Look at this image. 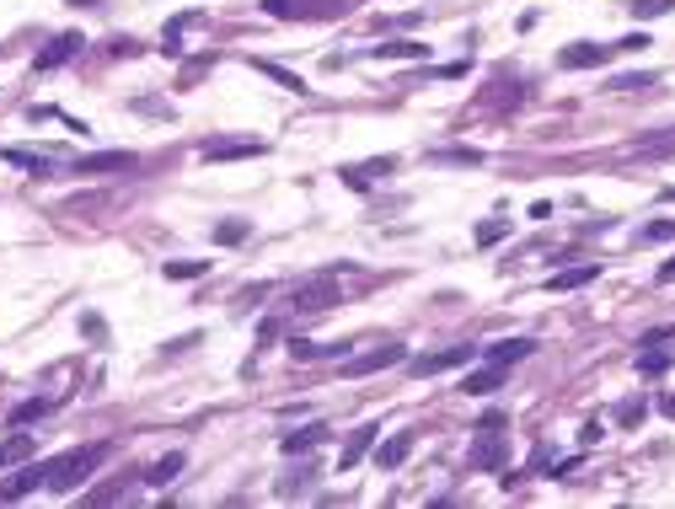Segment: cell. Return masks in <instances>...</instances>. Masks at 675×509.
I'll use <instances>...</instances> for the list:
<instances>
[{
    "label": "cell",
    "instance_id": "cell-1",
    "mask_svg": "<svg viewBox=\"0 0 675 509\" xmlns=\"http://www.w3.org/2000/svg\"><path fill=\"white\" fill-rule=\"evenodd\" d=\"M107 462V445H86V451H64L59 462H48V483L43 488H54V494H70V488H80L97 467Z\"/></svg>",
    "mask_w": 675,
    "mask_h": 509
},
{
    "label": "cell",
    "instance_id": "cell-2",
    "mask_svg": "<svg viewBox=\"0 0 675 509\" xmlns=\"http://www.w3.org/2000/svg\"><path fill=\"white\" fill-rule=\"evenodd\" d=\"M290 306H295V311H306V317H316V311H327V306H343V295H338V284L322 274V279L295 284V290H290Z\"/></svg>",
    "mask_w": 675,
    "mask_h": 509
},
{
    "label": "cell",
    "instance_id": "cell-3",
    "mask_svg": "<svg viewBox=\"0 0 675 509\" xmlns=\"http://www.w3.org/2000/svg\"><path fill=\"white\" fill-rule=\"evenodd\" d=\"M472 360H477L472 344H451V349H435V354H413L408 370L424 381V376H440V370H456V365H472Z\"/></svg>",
    "mask_w": 675,
    "mask_h": 509
},
{
    "label": "cell",
    "instance_id": "cell-4",
    "mask_svg": "<svg viewBox=\"0 0 675 509\" xmlns=\"http://www.w3.org/2000/svg\"><path fill=\"white\" fill-rule=\"evenodd\" d=\"M392 365H408V349H402V344H381V349H370V354L343 360V376L359 381V376H375V370H392Z\"/></svg>",
    "mask_w": 675,
    "mask_h": 509
},
{
    "label": "cell",
    "instance_id": "cell-5",
    "mask_svg": "<svg viewBox=\"0 0 675 509\" xmlns=\"http://www.w3.org/2000/svg\"><path fill=\"white\" fill-rule=\"evenodd\" d=\"M510 462V435H499V429H477V445L467 451V467H477V472H499Z\"/></svg>",
    "mask_w": 675,
    "mask_h": 509
},
{
    "label": "cell",
    "instance_id": "cell-6",
    "mask_svg": "<svg viewBox=\"0 0 675 509\" xmlns=\"http://www.w3.org/2000/svg\"><path fill=\"white\" fill-rule=\"evenodd\" d=\"M102 172H134V150H97L70 161V177H102Z\"/></svg>",
    "mask_w": 675,
    "mask_h": 509
},
{
    "label": "cell",
    "instance_id": "cell-7",
    "mask_svg": "<svg viewBox=\"0 0 675 509\" xmlns=\"http://www.w3.org/2000/svg\"><path fill=\"white\" fill-rule=\"evenodd\" d=\"M526 354H536V338H499V344H488V349H477V360L483 365H520Z\"/></svg>",
    "mask_w": 675,
    "mask_h": 509
},
{
    "label": "cell",
    "instance_id": "cell-8",
    "mask_svg": "<svg viewBox=\"0 0 675 509\" xmlns=\"http://www.w3.org/2000/svg\"><path fill=\"white\" fill-rule=\"evenodd\" d=\"M263 150H268L263 140H204L198 145L204 161H241V156H263Z\"/></svg>",
    "mask_w": 675,
    "mask_h": 509
},
{
    "label": "cell",
    "instance_id": "cell-9",
    "mask_svg": "<svg viewBox=\"0 0 675 509\" xmlns=\"http://www.w3.org/2000/svg\"><path fill=\"white\" fill-rule=\"evenodd\" d=\"M617 54V43H569L563 48V64L569 70H595V64H606Z\"/></svg>",
    "mask_w": 675,
    "mask_h": 509
},
{
    "label": "cell",
    "instance_id": "cell-10",
    "mask_svg": "<svg viewBox=\"0 0 675 509\" xmlns=\"http://www.w3.org/2000/svg\"><path fill=\"white\" fill-rule=\"evenodd\" d=\"M43 483H48V462H43V467H21L11 483H0V505H16V499H27V494L43 488Z\"/></svg>",
    "mask_w": 675,
    "mask_h": 509
},
{
    "label": "cell",
    "instance_id": "cell-11",
    "mask_svg": "<svg viewBox=\"0 0 675 509\" xmlns=\"http://www.w3.org/2000/svg\"><path fill=\"white\" fill-rule=\"evenodd\" d=\"M80 48H86V43H80V32H59V38H54V43L32 59V70H54V64H64V59H75Z\"/></svg>",
    "mask_w": 675,
    "mask_h": 509
},
{
    "label": "cell",
    "instance_id": "cell-12",
    "mask_svg": "<svg viewBox=\"0 0 675 509\" xmlns=\"http://www.w3.org/2000/svg\"><path fill=\"white\" fill-rule=\"evenodd\" d=\"M268 5V16H333V11H343L338 0H263Z\"/></svg>",
    "mask_w": 675,
    "mask_h": 509
},
{
    "label": "cell",
    "instance_id": "cell-13",
    "mask_svg": "<svg viewBox=\"0 0 675 509\" xmlns=\"http://www.w3.org/2000/svg\"><path fill=\"white\" fill-rule=\"evenodd\" d=\"M397 172V161L392 156H375V161H365V166H343V182L349 188H370L375 177H392Z\"/></svg>",
    "mask_w": 675,
    "mask_h": 509
},
{
    "label": "cell",
    "instance_id": "cell-14",
    "mask_svg": "<svg viewBox=\"0 0 675 509\" xmlns=\"http://www.w3.org/2000/svg\"><path fill=\"white\" fill-rule=\"evenodd\" d=\"M322 440H327V424H306V429H290V435L279 440V451H284V456H306V451L322 445Z\"/></svg>",
    "mask_w": 675,
    "mask_h": 509
},
{
    "label": "cell",
    "instance_id": "cell-15",
    "mask_svg": "<svg viewBox=\"0 0 675 509\" xmlns=\"http://www.w3.org/2000/svg\"><path fill=\"white\" fill-rule=\"evenodd\" d=\"M590 279H601V263H579V268H569V274H553L547 290L563 295V290H579V284H590Z\"/></svg>",
    "mask_w": 675,
    "mask_h": 509
},
{
    "label": "cell",
    "instance_id": "cell-16",
    "mask_svg": "<svg viewBox=\"0 0 675 509\" xmlns=\"http://www.w3.org/2000/svg\"><path fill=\"white\" fill-rule=\"evenodd\" d=\"M504 386V365H488V370H472V376H461V392H472V397H483V392H499Z\"/></svg>",
    "mask_w": 675,
    "mask_h": 509
},
{
    "label": "cell",
    "instance_id": "cell-17",
    "mask_svg": "<svg viewBox=\"0 0 675 509\" xmlns=\"http://www.w3.org/2000/svg\"><path fill=\"white\" fill-rule=\"evenodd\" d=\"M182 467H188V456H182V451H172V456H161V462H156V467H150L139 483H150V488H166V483H172Z\"/></svg>",
    "mask_w": 675,
    "mask_h": 509
},
{
    "label": "cell",
    "instance_id": "cell-18",
    "mask_svg": "<svg viewBox=\"0 0 675 509\" xmlns=\"http://www.w3.org/2000/svg\"><path fill=\"white\" fill-rule=\"evenodd\" d=\"M0 161H11V166H21V172H32V177H48V172H54V156H38V150H0Z\"/></svg>",
    "mask_w": 675,
    "mask_h": 509
},
{
    "label": "cell",
    "instance_id": "cell-19",
    "mask_svg": "<svg viewBox=\"0 0 675 509\" xmlns=\"http://www.w3.org/2000/svg\"><path fill=\"white\" fill-rule=\"evenodd\" d=\"M370 445H375V429H370V424H365V429H354V435H349V445H343V456H338V472H349V467H354Z\"/></svg>",
    "mask_w": 675,
    "mask_h": 509
},
{
    "label": "cell",
    "instance_id": "cell-20",
    "mask_svg": "<svg viewBox=\"0 0 675 509\" xmlns=\"http://www.w3.org/2000/svg\"><path fill=\"white\" fill-rule=\"evenodd\" d=\"M649 86H660V75H654V70H638V75H612V81H606V91H622V97L649 91Z\"/></svg>",
    "mask_w": 675,
    "mask_h": 509
},
{
    "label": "cell",
    "instance_id": "cell-21",
    "mask_svg": "<svg viewBox=\"0 0 675 509\" xmlns=\"http://www.w3.org/2000/svg\"><path fill=\"white\" fill-rule=\"evenodd\" d=\"M408 451H413V435H392V440L375 451V462H381V467H402V462H408Z\"/></svg>",
    "mask_w": 675,
    "mask_h": 509
},
{
    "label": "cell",
    "instance_id": "cell-22",
    "mask_svg": "<svg viewBox=\"0 0 675 509\" xmlns=\"http://www.w3.org/2000/svg\"><path fill=\"white\" fill-rule=\"evenodd\" d=\"M375 59H424L429 48L424 43H413V38H402V43H381V48H370Z\"/></svg>",
    "mask_w": 675,
    "mask_h": 509
},
{
    "label": "cell",
    "instance_id": "cell-23",
    "mask_svg": "<svg viewBox=\"0 0 675 509\" xmlns=\"http://www.w3.org/2000/svg\"><path fill=\"white\" fill-rule=\"evenodd\" d=\"M247 236H252V220H220V225H215V242H220V247H236V242H247Z\"/></svg>",
    "mask_w": 675,
    "mask_h": 509
},
{
    "label": "cell",
    "instance_id": "cell-24",
    "mask_svg": "<svg viewBox=\"0 0 675 509\" xmlns=\"http://www.w3.org/2000/svg\"><path fill=\"white\" fill-rule=\"evenodd\" d=\"M316 478H322V472H316V467H300V472H295V478H284V483H279V499H300V494H306V488H311V483H316Z\"/></svg>",
    "mask_w": 675,
    "mask_h": 509
},
{
    "label": "cell",
    "instance_id": "cell-25",
    "mask_svg": "<svg viewBox=\"0 0 675 509\" xmlns=\"http://www.w3.org/2000/svg\"><path fill=\"white\" fill-rule=\"evenodd\" d=\"M257 70H263V75H274V81H279L284 91H295V97H306V81H300L295 70H279V64H268V59H257Z\"/></svg>",
    "mask_w": 675,
    "mask_h": 509
},
{
    "label": "cell",
    "instance_id": "cell-26",
    "mask_svg": "<svg viewBox=\"0 0 675 509\" xmlns=\"http://www.w3.org/2000/svg\"><path fill=\"white\" fill-rule=\"evenodd\" d=\"M671 349H654V344H649V354H638V370H644V376H665V370H671Z\"/></svg>",
    "mask_w": 675,
    "mask_h": 509
},
{
    "label": "cell",
    "instance_id": "cell-27",
    "mask_svg": "<svg viewBox=\"0 0 675 509\" xmlns=\"http://www.w3.org/2000/svg\"><path fill=\"white\" fill-rule=\"evenodd\" d=\"M322 354H338L333 344H311V338H290V360H322Z\"/></svg>",
    "mask_w": 675,
    "mask_h": 509
},
{
    "label": "cell",
    "instance_id": "cell-28",
    "mask_svg": "<svg viewBox=\"0 0 675 509\" xmlns=\"http://www.w3.org/2000/svg\"><path fill=\"white\" fill-rule=\"evenodd\" d=\"M54 413V403L48 397H32V403H21L16 413H11V424H32V419H48Z\"/></svg>",
    "mask_w": 675,
    "mask_h": 509
},
{
    "label": "cell",
    "instance_id": "cell-29",
    "mask_svg": "<svg viewBox=\"0 0 675 509\" xmlns=\"http://www.w3.org/2000/svg\"><path fill=\"white\" fill-rule=\"evenodd\" d=\"M21 456H32V435H11V440L0 445V467H11V462H21Z\"/></svg>",
    "mask_w": 675,
    "mask_h": 509
},
{
    "label": "cell",
    "instance_id": "cell-30",
    "mask_svg": "<svg viewBox=\"0 0 675 509\" xmlns=\"http://www.w3.org/2000/svg\"><path fill=\"white\" fill-rule=\"evenodd\" d=\"M628 11H633L638 21H654V16H671V11H675V0H633Z\"/></svg>",
    "mask_w": 675,
    "mask_h": 509
},
{
    "label": "cell",
    "instance_id": "cell-31",
    "mask_svg": "<svg viewBox=\"0 0 675 509\" xmlns=\"http://www.w3.org/2000/svg\"><path fill=\"white\" fill-rule=\"evenodd\" d=\"M435 161H440V166H477L483 156H477V150H467V145H456V150H435Z\"/></svg>",
    "mask_w": 675,
    "mask_h": 509
},
{
    "label": "cell",
    "instance_id": "cell-32",
    "mask_svg": "<svg viewBox=\"0 0 675 509\" xmlns=\"http://www.w3.org/2000/svg\"><path fill=\"white\" fill-rule=\"evenodd\" d=\"M166 268V279H198V274H209V263H193V258H177V263H161Z\"/></svg>",
    "mask_w": 675,
    "mask_h": 509
},
{
    "label": "cell",
    "instance_id": "cell-33",
    "mask_svg": "<svg viewBox=\"0 0 675 509\" xmlns=\"http://www.w3.org/2000/svg\"><path fill=\"white\" fill-rule=\"evenodd\" d=\"M644 413H649V408H644V397H628V403H617V413H612V419L633 429V424H644Z\"/></svg>",
    "mask_w": 675,
    "mask_h": 509
},
{
    "label": "cell",
    "instance_id": "cell-34",
    "mask_svg": "<svg viewBox=\"0 0 675 509\" xmlns=\"http://www.w3.org/2000/svg\"><path fill=\"white\" fill-rule=\"evenodd\" d=\"M649 242H675V220H654V225H644V231H638V247H649Z\"/></svg>",
    "mask_w": 675,
    "mask_h": 509
},
{
    "label": "cell",
    "instance_id": "cell-35",
    "mask_svg": "<svg viewBox=\"0 0 675 509\" xmlns=\"http://www.w3.org/2000/svg\"><path fill=\"white\" fill-rule=\"evenodd\" d=\"M510 236V220H488V225H477V242L483 247H494V242H504Z\"/></svg>",
    "mask_w": 675,
    "mask_h": 509
},
{
    "label": "cell",
    "instance_id": "cell-36",
    "mask_svg": "<svg viewBox=\"0 0 675 509\" xmlns=\"http://www.w3.org/2000/svg\"><path fill=\"white\" fill-rule=\"evenodd\" d=\"M91 505H113V499H129V483H107V488H97V494H86Z\"/></svg>",
    "mask_w": 675,
    "mask_h": 509
},
{
    "label": "cell",
    "instance_id": "cell-37",
    "mask_svg": "<svg viewBox=\"0 0 675 509\" xmlns=\"http://www.w3.org/2000/svg\"><path fill=\"white\" fill-rule=\"evenodd\" d=\"M80 333H86L91 344H107V327H102V317H80Z\"/></svg>",
    "mask_w": 675,
    "mask_h": 509
},
{
    "label": "cell",
    "instance_id": "cell-38",
    "mask_svg": "<svg viewBox=\"0 0 675 509\" xmlns=\"http://www.w3.org/2000/svg\"><path fill=\"white\" fill-rule=\"evenodd\" d=\"M477 429H510V413H504V408H488V413L477 419Z\"/></svg>",
    "mask_w": 675,
    "mask_h": 509
},
{
    "label": "cell",
    "instance_id": "cell-39",
    "mask_svg": "<svg viewBox=\"0 0 675 509\" xmlns=\"http://www.w3.org/2000/svg\"><path fill=\"white\" fill-rule=\"evenodd\" d=\"M675 338V327H649L644 338H638V349H649V344H671Z\"/></svg>",
    "mask_w": 675,
    "mask_h": 509
},
{
    "label": "cell",
    "instance_id": "cell-40",
    "mask_svg": "<svg viewBox=\"0 0 675 509\" xmlns=\"http://www.w3.org/2000/svg\"><path fill=\"white\" fill-rule=\"evenodd\" d=\"M193 344H198V333H188V338H177V344H166V354H188Z\"/></svg>",
    "mask_w": 675,
    "mask_h": 509
},
{
    "label": "cell",
    "instance_id": "cell-41",
    "mask_svg": "<svg viewBox=\"0 0 675 509\" xmlns=\"http://www.w3.org/2000/svg\"><path fill=\"white\" fill-rule=\"evenodd\" d=\"M660 284H675V258L665 263V268H660Z\"/></svg>",
    "mask_w": 675,
    "mask_h": 509
},
{
    "label": "cell",
    "instance_id": "cell-42",
    "mask_svg": "<svg viewBox=\"0 0 675 509\" xmlns=\"http://www.w3.org/2000/svg\"><path fill=\"white\" fill-rule=\"evenodd\" d=\"M75 11H102V0H70Z\"/></svg>",
    "mask_w": 675,
    "mask_h": 509
},
{
    "label": "cell",
    "instance_id": "cell-43",
    "mask_svg": "<svg viewBox=\"0 0 675 509\" xmlns=\"http://www.w3.org/2000/svg\"><path fill=\"white\" fill-rule=\"evenodd\" d=\"M660 413H665V419H675V397H660Z\"/></svg>",
    "mask_w": 675,
    "mask_h": 509
},
{
    "label": "cell",
    "instance_id": "cell-44",
    "mask_svg": "<svg viewBox=\"0 0 675 509\" xmlns=\"http://www.w3.org/2000/svg\"><path fill=\"white\" fill-rule=\"evenodd\" d=\"M660 199H665V204H675V182H671V188H660Z\"/></svg>",
    "mask_w": 675,
    "mask_h": 509
}]
</instances>
